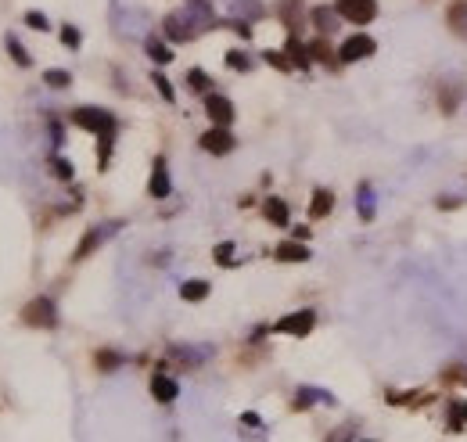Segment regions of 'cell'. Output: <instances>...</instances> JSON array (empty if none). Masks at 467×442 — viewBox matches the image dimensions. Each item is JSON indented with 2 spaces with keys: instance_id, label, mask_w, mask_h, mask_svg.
Returning a JSON list of instances; mask_svg holds the SVG:
<instances>
[{
  "instance_id": "30bf717a",
  "label": "cell",
  "mask_w": 467,
  "mask_h": 442,
  "mask_svg": "<svg viewBox=\"0 0 467 442\" xmlns=\"http://www.w3.org/2000/svg\"><path fill=\"white\" fill-rule=\"evenodd\" d=\"M183 15H187V22L198 29V32H205V29L216 25V15H212V4H209V0H190V4L183 8Z\"/></svg>"
},
{
  "instance_id": "9a60e30c",
  "label": "cell",
  "mask_w": 467,
  "mask_h": 442,
  "mask_svg": "<svg viewBox=\"0 0 467 442\" xmlns=\"http://www.w3.org/2000/svg\"><path fill=\"white\" fill-rule=\"evenodd\" d=\"M338 22H341V15H338L334 8H317V11H313V25H317V32H324V36L338 32Z\"/></svg>"
},
{
  "instance_id": "8fae6325",
  "label": "cell",
  "mask_w": 467,
  "mask_h": 442,
  "mask_svg": "<svg viewBox=\"0 0 467 442\" xmlns=\"http://www.w3.org/2000/svg\"><path fill=\"white\" fill-rule=\"evenodd\" d=\"M147 191H151V198H169L173 184H169V166H166V158H154V166H151V180H147Z\"/></svg>"
},
{
  "instance_id": "5b68a950",
  "label": "cell",
  "mask_w": 467,
  "mask_h": 442,
  "mask_svg": "<svg viewBox=\"0 0 467 442\" xmlns=\"http://www.w3.org/2000/svg\"><path fill=\"white\" fill-rule=\"evenodd\" d=\"M313 324H317V313H313V309H298V313H288L284 320H277L274 331H277V335H295V338H305L309 331H313Z\"/></svg>"
},
{
  "instance_id": "44dd1931",
  "label": "cell",
  "mask_w": 467,
  "mask_h": 442,
  "mask_svg": "<svg viewBox=\"0 0 467 442\" xmlns=\"http://www.w3.org/2000/svg\"><path fill=\"white\" fill-rule=\"evenodd\" d=\"M356 205H360V216H363V220H374V187H370V184H360Z\"/></svg>"
},
{
  "instance_id": "e0dca14e",
  "label": "cell",
  "mask_w": 467,
  "mask_h": 442,
  "mask_svg": "<svg viewBox=\"0 0 467 442\" xmlns=\"http://www.w3.org/2000/svg\"><path fill=\"white\" fill-rule=\"evenodd\" d=\"M209 280H183L180 285V299L183 302H202V299H209Z\"/></svg>"
},
{
  "instance_id": "ba28073f",
  "label": "cell",
  "mask_w": 467,
  "mask_h": 442,
  "mask_svg": "<svg viewBox=\"0 0 467 442\" xmlns=\"http://www.w3.org/2000/svg\"><path fill=\"white\" fill-rule=\"evenodd\" d=\"M162 32L173 40V44H187V40H194V36H198V29H194V25L187 22V15H183V11H176V15H166V22H162Z\"/></svg>"
},
{
  "instance_id": "d6a6232c",
  "label": "cell",
  "mask_w": 467,
  "mask_h": 442,
  "mask_svg": "<svg viewBox=\"0 0 467 442\" xmlns=\"http://www.w3.org/2000/svg\"><path fill=\"white\" fill-rule=\"evenodd\" d=\"M216 263L219 266H233V245H230V241H223V245H216Z\"/></svg>"
},
{
  "instance_id": "8992f818",
  "label": "cell",
  "mask_w": 467,
  "mask_h": 442,
  "mask_svg": "<svg viewBox=\"0 0 467 442\" xmlns=\"http://www.w3.org/2000/svg\"><path fill=\"white\" fill-rule=\"evenodd\" d=\"M119 227H123V223H101V227H90V230H87V237L80 241V249H75V256H72V259H75V263H83L87 256H94V252L104 245V241L111 237V230H119Z\"/></svg>"
},
{
  "instance_id": "f546056e",
  "label": "cell",
  "mask_w": 467,
  "mask_h": 442,
  "mask_svg": "<svg viewBox=\"0 0 467 442\" xmlns=\"http://www.w3.org/2000/svg\"><path fill=\"white\" fill-rule=\"evenodd\" d=\"M61 44H65L68 51H75V47H80V44H83V36H80V29H75V25H61Z\"/></svg>"
},
{
  "instance_id": "4316f807",
  "label": "cell",
  "mask_w": 467,
  "mask_h": 442,
  "mask_svg": "<svg viewBox=\"0 0 467 442\" xmlns=\"http://www.w3.org/2000/svg\"><path fill=\"white\" fill-rule=\"evenodd\" d=\"M51 173H54L58 180H72V177H75L72 162H68V158H61V155H54V158H51Z\"/></svg>"
},
{
  "instance_id": "d590c367",
  "label": "cell",
  "mask_w": 467,
  "mask_h": 442,
  "mask_svg": "<svg viewBox=\"0 0 467 442\" xmlns=\"http://www.w3.org/2000/svg\"><path fill=\"white\" fill-rule=\"evenodd\" d=\"M463 417H467V403H463Z\"/></svg>"
},
{
  "instance_id": "9c48e42d",
  "label": "cell",
  "mask_w": 467,
  "mask_h": 442,
  "mask_svg": "<svg viewBox=\"0 0 467 442\" xmlns=\"http://www.w3.org/2000/svg\"><path fill=\"white\" fill-rule=\"evenodd\" d=\"M205 112L212 119V126H230L233 123V101L223 94H205Z\"/></svg>"
},
{
  "instance_id": "4dcf8cb0",
  "label": "cell",
  "mask_w": 467,
  "mask_h": 442,
  "mask_svg": "<svg viewBox=\"0 0 467 442\" xmlns=\"http://www.w3.org/2000/svg\"><path fill=\"white\" fill-rule=\"evenodd\" d=\"M25 25H29V29H40V32H47V29H51V18H47L44 11H25Z\"/></svg>"
},
{
  "instance_id": "e575fe53",
  "label": "cell",
  "mask_w": 467,
  "mask_h": 442,
  "mask_svg": "<svg viewBox=\"0 0 467 442\" xmlns=\"http://www.w3.org/2000/svg\"><path fill=\"white\" fill-rule=\"evenodd\" d=\"M51 137H54V148H61V126L51 123Z\"/></svg>"
},
{
  "instance_id": "d4e9b609",
  "label": "cell",
  "mask_w": 467,
  "mask_h": 442,
  "mask_svg": "<svg viewBox=\"0 0 467 442\" xmlns=\"http://www.w3.org/2000/svg\"><path fill=\"white\" fill-rule=\"evenodd\" d=\"M309 58H317V61H324V65H334V54H331V47H327V40H324V36L309 44Z\"/></svg>"
},
{
  "instance_id": "7a4b0ae2",
  "label": "cell",
  "mask_w": 467,
  "mask_h": 442,
  "mask_svg": "<svg viewBox=\"0 0 467 442\" xmlns=\"http://www.w3.org/2000/svg\"><path fill=\"white\" fill-rule=\"evenodd\" d=\"M334 11L353 25H367L377 18V0H334Z\"/></svg>"
},
{
  "instance_id": "6da1fadb",
  "label": "cell",
  "mask_w": 467,
  "mask_h": 442,
  "mask_svg": "<svg viewBox=\"0 0 467 442\" xmlns=\"http://www.w3.org/2000/svg\"><path fill=\"white\" fill-rule=\"evenodd\" d=\"M68 123H72V126H80V130H87V133H97V137H104V133H115V130H119V123H115V115H111V112H104V108H94V104L75 108V112L68 115Z\"/></svg>"
},
{
  "instance_id": "52a82bcc",
  "label": "cell",
  "mask_w": 467,
  "mask_h": 442,
  "mask_svg": "<svg viewBox=\"0 0 467 442\" xmlns=\"http://www.w3.org/2000/svg\"><path fill=\"white\" fill-rule=\"evenodd\" d=\"M209 155H230L233 148H238V141H233V133L226 130V126H212L209 133H202V141H198Z\"/></svg>"
},
{
  "instance_id": "1f68e13d",
  "label": "cell",
  "mask_w": 467,
  "mask_h": 442,
  "mask_svg": "<svg viewBox=\"0 0 467 442\" xmlns=\"http://www.w3.org/2000/svg\"><path fill=\"white\" fill-rule=\"evenodd\" d=\"M262 61H266V65H274V68H281V72H288V68H291V61H288V54H284V51H266V54H262Z\"/></svg>"
},
{
  "instance_id": "ac0fdd59",
  "label": "cell",
  "mask_w": 467,
  "mask_h": 442,
  "mask_svg": "<svg viewBox=\"0 0 467 442\" xmlns=\"http://www.w3.org/2000/svg\"><path fill=\"white\" fill-rule=\"evenodd\" d=\"M262 216H266L269 223H274V227H288V205L281 202V198H266Z\"/></svg>"
},
{
  "instance_id": "484cf974",
  "label": "cell",
  "mask_w": 467,
  "mask_h": 442,
  "mask_svg": "<svg viewBox=\"0 0 467 442\" xmlns=\"http://www.w3.org/2000/svg\"><path fill=\"white\" fill-rule=\"evenodd\" d=\"M151 83H154V90H159V94H162L169 104L176 101V90H173V83H169V79H166L162 72H151Z\"/></svg>"
},
{
  "instance_id": "836d02e7",
  "label": "cell",
  "mask_w": 467,
  "mask_h": 442,
  "mask_svg": "<svg viewBox=\"0 0 467 442\" xmlns=\"http://www.w3.org/2000/svg\"><path fill=\"white\" fill-rule=\"evenodd\" d=\"M97 364L101 367H119V356L115 352H97Z\"/></svg>"
},
{
  "instance_id": "7402d4cb",
  "label": "cell",
  "mask_w": 467,
  "mask_h": 442,
  "mask_svg": "<svg viewBox=\"0 0 467 442\" xmlns=\"http://www.w3.org/2000/svg\"><path fill=\"white\" fill-rule=\"evenodd\" d=\"M44 83H47L51 90H68V87H72V76H68L65 68H47V72H44Z\"/></svg>"
},
{
  "instance_id": "2e32d148",
  "label": "cell",
  "mask_w": 467,
  "mask_h": 442,
  "mask_svg": "<svg viewBox=\"0 0 467 442\" xmlns=\"http://www.w3.org/2000/svg\"><path fill=\"white\" fill-rule=\"evenodd\" d=\"M144 51H147V58H151L154 65H169V61H173L169 44H162L159 36H147V40H144Z\"/></svg>"
},
{
  "instance_id": "5bb4252c",
  "label": "cell",
  "mask_w": 467,
  "mask_h": 442,
  "mask_svg": "<svg viewBox=\"0 0 467 442\" xmlns=\"http://www.w3.org/2000/svg\"><path fill=\"white\" fill-rule=\"evenodd\" d=\"M331 209H334V194H331L327 187H317V191H313V202H309V216H313V220H324Z\"/></svg>"
},
{
  "instance_id": "4fadbf2b",
  "label": "cell",
  "mask_w": 467,
  "mask_h": 442,
  "mask_svg": "<svg viewBox=\"0 0 467 442\" xmlns=\"http://www.w3.org/2000/svg\"><path fill=\"white\" fill-rule=\"evenodd\" d=\"M274 256L281 263H305L309 259V249H305V241H281V245L274 249Z\"/></svg>"
},
{
  "instance_id": "83f0119b",
  "label": "cell",
  "mask_w": 467,
  "mask_h": 442,
  "mask_svg": "<svg viewBox=\"0 0 467 442\" xmlns=\"http://www.w3.org/2000/svg\"><path fill=\"white\" fill-rule=\"evenodd\" d=\"M226 65H230L233 72H248V68H252V58H248L245 51H226Z\"/></svg>"
},
{
  "instance_id": "7c38bea8",
  "label": "cell",
  "mask_w": 467,
  "mask_h": 442,
  "mask_svg": "<svg viewBox=\"0 0 467 442\" xmlns=\"http://www.w3.org/2000/svg\"><path fill=\"white\" fill-rule=\"evenodd\" d=\"M151 395L159 399V403H176V395H180V385L166 374H154L151 378Z\"/></svg>"
},
{
  "instance_id": "3957f363",
  "label": "cell",
  "mask_w": 467,
  "mask_h": 442,
  "mask_svg": "<svg viewBox=\"0 0 467 442\" xmlns=\"http://www.w3.org/2000/svg\"><path fill=\"white\" fill-rule=\"evenodd\" d=\"M22 320L29 328H54L58 324V309H54V302L51 299H32L25 309H22Z\"/></svg>"
},
{
  "instance_id": "d6986e66",
  "label": "cell",
  "mask_w": 467,
  "mask_h": 442,
  "mask_svg": "<svg viewBox=\"0 0 467 442\" xmlns=\"http://www.w3.org/2000/svg\"><path fill=\"white\" fill-rule=\"evenodd\" d=\"M4 47H8V54L15 58V65H22V68H29V65H32V58H29V51L22 47V40H18V36H11V32H8V36H4Z\"/></svg>"
},
{
  "instance_id": "ffe728a7",
  "label": "cell",
  "mask_w": 467,
  "mask_h": 442,
  "mask_svg": "<svg viewBox=\"0 0 467 442\" xmlns=\"http://www.w3.org/2000/svg\"><path fill=\"white\" fill-rule=\"evenodd\" d=\"M284 54H288L291 68H309V47H302V44H298L295 36L288 40V51H284Z\"/></svg>"
},
{
  "instance_id": "f1b7e54d",
  "label": "cell",
  "mask_w": 467,
  "mask_h": 442,
  "mask_svg": "<svg viewBox=\"0 0 467 442\" xmlns=\"http://www.w3.org/2000/svg\"><path fill=\"white\" fill-rule=\"evenodd\" d=\"M449 25L460 29V32H467V4H453L449 8Z\"/></svg>"
},
{
  "instance_id": "cb8c5ba5",
  "label": "cell",
  "mask_w": 467,
  "mask_h": 442,
  "mask_svg": "<svg viewBox=\"0 0 467 442\" xmlns=\"http://www.w3.org/2000/svg\"><path fill=\"white\" fill-rule=\"evenodd\" d=\"M317 399H320V403H331V395H327V392H317V388H302V392L295 395V410H305L309 403H317Z\"/></svg>"
},
{
  "instance_id": "603a6c76",
  "label": "cell",
  "mask_w": 467,
  "mask_h": 442,
  "mask_svg": "<svg viewBox=\"0 0 467 442\" xmlns=\"http://www.w3.org/2000/svg\"><path fill=\"white\" fill-rule=\"evenodd\" d=\"M187 87H190L194 94H209V90H212V79H209L202 68H190V72H187Z\"/></svg>"
},
{
  "instance_id": "277c9868",
  "label": "cell",
  "mask_w": 467,
  "mask_h": 442,
  "mask_svg": "<svg viewBox=\"0 0 467 442\" xmlns=\"http://www.w3.org/2000/svg\"><path fill=\"white\" fill-rule=\"evenodd\" d=\"M377 51V44L367 36V32H353L345 40V44L338 47V61H345V65H353V61H363V58H370Z\"/></svg>"
}]
</instances>
